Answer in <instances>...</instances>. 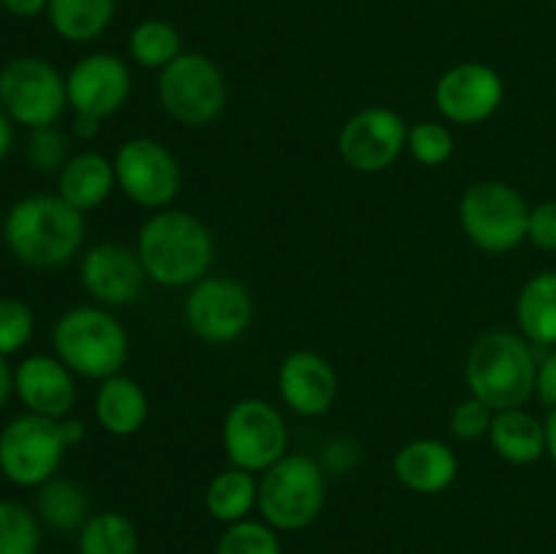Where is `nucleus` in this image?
<instances>
[{
  "mask_svg": "<svg viewBox=\"0 0 556 554\" xmlns=\"http://www.w3.org/2000/svg\"><path fill=\"white\" fill-rule=\"evenodd\" d=\"M52 342L71 373L92 380L119 375L128 362V331L101 307H74L60 315Z\"/></svg>",
  "mask_w": 556,
  "mask_h": 554,
  "instance_id": "nucleus-4",
  "label": "nucleus"
},
{
  "mask_svg": "<svg viewBox=\"0 0 556 554\" xmlns=\"http://www.w3.org/2000/svg\"><path fill=\"white\" fill-rule=\"evenodd\" d=\"M101 119H92V117H76L74 123V134L81 136V139H92V136L98 134V128H101Z\"/></svg>",
  "mask_w": 556,
  "mask_h": 554,
  "instance_id": "nucleus-42",
  "label": "nucleus"
},
{
  "mask_svg": "<svg viewBox=\"0 0 556 554\" xmlns=\"http://www.w3.org/2000/svg\"><path fill=\"white\" fill-rule=\"evenodd\" d=\"M147 272L139 253L125 244H98L81 261V286L96 302L106 307H125L139 299Z\"/></svg>",
  "mask_w": 556,
  "mask_h": 554,
  "instance_id": "nucleus-16",
  "label": "nucleus"
},
{
  "mask_svg": "<svg viewBox=\"0 0 556 554\" xmlns=\"http://www.w3.org/2000/svg\"><path fill=\"white\" fill-rule=\"evenodd\" d=\"M65 449L71 445L63 418L27 413L0 432V473L16 487H43L58 473Z\"/></svg>",
  "mask_w": 556,
  "mask_h": 554,
  "instance_id": "nucleus-8",
  "label": "nucleus"
},
{
  "mask_svg": "<svg viewBox=\"0 0 556 554\" xmlns=\"http://www.w3.org/2000/svg\"><path fill=\"white\" fill-rule=\"evenodd\" d=\"M117 0H49V22L65 41H96L114 20Z\"/></svg>",
  "mask_w": 556,
  "mask_h": 554,
  "instance_id": "nucleus-25",
  "label": "nucleus"
},
{
  "mask_svg": "<svg viewBox=\"0 0 556 554\" xmlns=\"http://www.w3.org/2000/svg\"><path fill=\"white\" fill-rule=\"evenodd\" d=\"M340 155L362 174H380L407 147V125L386 106H369L353 114L340 130Z\"/></svg>",
  "mask_w": 556,
  "mask_h": 554,
  "instance_id": "nucleus-13",
  "label": "nucleus"
},
{
  "mask_svg": "<svg viewBox=\"0 0 556 554\" xmlns=\"http://www.w3.org/2000/svg\"><path fill=\"white\" fill-rule=\"evenodd\" d=\"M465 378L470 396L494 413L521 407L535 394L538 358L530 342L514 331H489L467 353Z\"/></svg>",
  "mask_w": 556,
  "mask_h": 554,
  "instance_id": "nucleus-3",
  "label": "nucleus"
},
{
  "mask_svg": "<svg viewBox=\"0 0 556 554\" xmlns=\"http://www.w3.org/2000/svg\"><path fill=\"white\" fill-rule=\"evenodd\" d=\"M280 396L299 416H324L337 400V375L324 356L296 351L280 364Z\"/></svg>",
  "mask_w": 556,
  "mask_h": 554,
  "instance_id": "nucleus-17",
  "label": "nucleus"
},
{
  "mask_svg": "<svg viewBox=\"0 0 556 554\" xmlns=\"http://www.w3.org/2000/svg\"><path fill=\"white\" fill-rule=\"evenodd\" d=\"M157 98L177 123L190 128L210 125L226 109V76L206 54L182 52L161 71Z\"/></svg>",
  "mask_w": 556,
  "mask_h": 554,
  "instance_id": "nucleus-7",
  "label": "nucleus"
},
{
  "mask_svg": "<svg viewBox=\"0 0 556 554\" xmlns=\"http://www.w3.org/2000/svg\"><path fill=\"white\" fill-rule=\"evenodd\" d=\"M215 554H282V543L266 521L242 519L226 527Z\"/></svg>",
  "mask_w": 556,
  "mask_h": 554,
  "instance_id": "nucleus-30",
  "label": "nucleus"
},
{
  "mask_svg": "<svg viewBox=\"0 0 556 554\" xmlns=\"http://www.w3.org/2000/svg\"><path fill=\"white\" fill-rule=\"evenodd\" d=\"M516 318L527 342L556 345V272H541L521 288Z\"/></svg>",
  "mask_w": 556,
  "mask_h": 554,
  "instance_id": "nucleus-23",
  "label": "nucleus"
},
{
  "mask_svg": "<svg viewBox=\"0 0 556 554\" xmlns=\"http://www.w3.org/2000/svg\"><path fill=\"white\" fill-rule=\"evenodd\" d=\"M36 508L38 516L58 532L81 530L85 521L90 519L87 516L90 503H87L85 489L74 481H65V478H52V481L43 483L36 498Z\"/></svg>",
  "mask_w": 556,
  "mask_h": 554,
  "instance_id": "nucleus-26",
  "label": "nucleus"
},
{
  "mask_svg": "<svg viewBox=\"0 0 556 554\" xmlns=\"http://www.w3.org/2000/svg\"><path fill=\"white\" fill-rule=\"evenodd\" d=\"M407 150L424 166H443L454 155V136L440 123H416L407 128Z\"/></svg>",
  "mask_w": 556,
  "mask_h": 554,
  "instance_id": "nucleus-31",
  "label": "nucleus"
},
{
  "mask_svg": "<svg viewBox=\"0 0 556 554\" xmlns=\"http://www.w3.org/2000/svg\"><path fill=\"white\" fill-rule=\"evenodd\" d=\"M326 503V473L307 454H286L261 476L258 511L277 532L313 525Z\"/></svg>",
  "mask_w": 556,
  "mask_h": 554,
  "instance_id": "nucleus-5",
  "label": "nucleus"
},
{
  "mask_svg": "<svg viewBox=\"0 0 556 554\" xmlns=\"http://www.w3.org/2000/svg\"><path fill=\"white\" fill-rule=\"evenodd\" d=\"M114 174L123 193L147 210H166L179 193L182 172L161 141L130 139L114 155Z\"/></svg>",
  "mask_w": 556,
  "mask_h": 554,
  "instance_id": "nucleus-11",
  "label": "nucleus"
},
{
  "mask_svg": "<svg viewBox=\"0 0 556 554\" xmlns=\"http://www.w3.org/2000/svg\"><path fill=\"white\" fill-rule=\"evenodd\" d=\"M546 454L552 456L554 467H556V407H552L546 416Z\"/></svg>",
  "mask_w": 556,
  "mask_h": 554,
  "instance_id": "nucleus-41",
  "label": "nucleus"
},
{
  "mask_svg": "<svg viewBox=\"0 0 556 554\" xmlns=\"http://www.w3.org/2000/svg\"><path fill=\"white\" fill-rule=\"evenodd\" d=\"M11 389H14V375H11L9 364H5L3 356H0V411H3V405L9 402Z\"/></svg>",
  "mask_w": 556,
  "mask_h": 554,
  "instance_id": "nucleus-40",
  "label": "nucleus"
},
{
  "mask_svg": "<svg viewBox=\"0 0 556 554\" xmlns=\"http://www.w3.org/2000/svg\"><path fill=\"white\" fill-rule=\"evenodd\" d=\"M535 394L546 407H556V348L538 362Z\"/></svg>",
  "mask_w": 556,
  "mask_h": 554,
  "instance_id": "nucleus-37",
  "label": "nucleus"
},
{
  "mask_svg": "<svg viewBox=\"0 0 556 554\" xmlns=\"http://www.w3.org/2000/svg\"><path fill=\"white\" fill-rule=\"evenodd\" d=\"M130 58L141 65V68H157L163 71L172 60L182 54V38H179L177 27L168 25L163 20H144L134 27L128 38Z\"/></svg>",
  "mask_w": 556,
  "mask_h": 554,
  "instance_id": "nucleus-28",
  "label": "nucleus"
},
{
  "mask_svg": "<svg viewBox=\"0 0 556 554\" xmlns=\"http://www.w3.org/2000/svg\"><path fill=\"white\" fill-rule=\"evenodd\" d=\"M79 554H139V532L125 514L103 511L79 530Z\"/></svg>",
  "mask_w": 556,
  "mask_h": 554,
  "instance_id": "nucleus-27",
  "label": "nucleus"
},
{
  "mask_svg": "<svg viewBox=\"0 0 556 554\" xmlns=\"http://www.w3.org/2000/svg\"><path fill=\"white\" fill-rule=\"evenodd\" d=\"M494 421V411L489 405H483L481 400L470 396V400H462L459 405L451 413V432L462 440H478L483 435H489Z\"/></svg>",
  "mask_w": 556,
  "mask_h": 554,
  "instance_id": "nucleus-34",
  "label": "nucleus"
},
{
  "mask_svg": "<svg viewBox=\"0 0 556 554\" xmlns=\"http://www.w3.org/2000/svg\"><path fill=\"white\" fill-rule=\"evenodd\" d=\"M185 320L195 337L226 345L248 331L253 320V297L231 277H204L190 286L185 299Z\"/></svg>",
  "mask_w": 556,
  "mask_h": 554,
  "instance_id": "nucleus-12",
  "label": "nucleus"
},
{
  "mask_svg": "<svg viewBox=\"0 0 556 554\" xmlns=\"http://www.w3.org/2000/svg\"><path fill=\"white\" fill-rule=\"evenodd\" d=\"M11 123H14V119L0 109V161L9 155L11 144H14V128H11Z\"/></svg>",
  "mask_w": 556,
  "mask_h": 554,
  "instance_id": "nucleus-39",
  "label": "nucleus"
},
{
  "mask_svg": "<svg viewBox=\"0 0 556 554\" xmlns=\"http://www.w3.org/2000/svg\"><path fill=\"white\" fill-rule=\"evenodd\" d=\"M114 182H117L114 161H106L98 152H81L60 168L58 196L74 210L87 212L101 206L112 196Z\"/></svg>",
  "mask_w": 556,
  "mask_h": 554,
  "instance_id": "nucleus-21",
  "label": "nucleus"
},
{
  "mask_svg": "<svg viewBox=\"0 0 556 554\" xmlns=\"http://www.w3.org/2000/svg\"><path fill=\"white\" fill-rule=\"evenodd\" d=\"M527 239H530L535 248L556 253V201H543V204L532 206Z\"/></svg>",
  "mask_w": 556,
  "mask_h": 554,
  "instance_id": "nucleus-35",
  "label": "nucleus"
},
{
  "mask_svg": "<svg viewBox=\"0 0 556 554\" xmlns=\"http://www.w3.org/2000/svg\"><path fill=\"white\" fill-rule=\"evenodd\" d=\"M462 228L476 248L486 253H510L527 239L530 206L508 182L483 179L465 190L459 204Z\"/></svg>",
  "mask_w": 556,
  "mask_h": 554,
  "instance_id": "nucleus-6",
  "label": "nucleus"
},
{
  "mask_svg": "<svg viewBox=\"0 0 556 554\" xmlns=\"http://www.w3.org/2000/svg\"><path fill=\"white\" fill-rule=\"evenodd\" d=\"M489 440L510 465H532L546 454V424L521 407H510L494 413Z\"/></svg>",
  "mask_w": 556,
  "mask_h": 554,
  "instance_id": "nucleus-22",
  "label": "nucleus"
},
{
  "mask_svg": "<svg viewBox=\"0 0 556 554\" xmlns=\"http://www.w3.org/2000/svg\"><path fill=\"white\" fill-rule=\"evenodd\" d=\"M14 389L30 413L47 418H65L76 402L71 369L52 356L25 358L14 373Z\"/></svg>",
  "mask_w": 556,
  "mask_h": 554,
  "instance_id": "nucleus-18",
  "label": "nucleus"
},
{
  "mask_svg": "<svg viewBox=\"0 0 556 554\" xmlns=\"http://www.w3.org/2000/svg\"><path fill=\"white\" fill-rule=\"evenodd\" d=\"M27 161L38 172H58L65 163V139L54 125L36 128L27 141Z\"/></svg>",
  "mask_w": 556,
  "mask_h": 554,
  "instance_id": "nucleus-33",
  "label": "nucleus"
},
{
  "mask_svg": "<svg viewBox=\"0 0 556 554\" xmlns=\"http://www.w3.org/2000/svg\"><path fill=\"white\" fill-rule=\"evenodd\" d=\"M68 106L65 79L41 58H14L0 71V109L30 130L47 128Z\"/></svg>",
  "mask_w": 556,
  "mask_h": 554,
  "instance_id": "nucleus-9",
  "label": "nucleus"
},
{
  "mask_svg": "<svg viewBox=\"0 0 556 554\" xmlns=\"http://www.w3.org/2000/svg\"><path fill=\"white\" fill-rule=\"evenodd\" d=\"M320 465L329 467V470H334V473L351 470V467L358 465V445L353 443L351 438L331 440V443L326 445L324 462H320Z\"/></svg>",
  "mask_w": 556,
  "mask_h": 554,
  "instance_id": "nucleus-36",
  "label": "nucleus"
},
{
  "mask_svg": "<svg viewBox=\"0 0 556 554\" xmlns=\"http://www.w3.org/2000/svg\"><path fill=\"white\" fill-rule=\"evenodd\" d=\"M33 335V313L22 299L0 297V356L22 351Z\"/></svg>",
  "mask_w": 556,
  "mask_h": 554,
  "instance_id": "nucleus-32",
  "label": "nucleus"
},
{
  "mask_svg": "<svg viewBox=\"0 0 556 554\" xmlns=\"http://www.w3.org/2000/svg\"><path fill=\"white\" fill-rule=\"evenodd\" d=\"M150 416V402L144 389L128 375H112L101 380L96 394V418L114 438H130L144 427Z\"/></svg>",
  "mask_w": 556,
  "mask_h": 554,
  "instance_id": "nucleus-20",
  "label": "nucleus"
},
{
  "mask_svg": "<svg viewBox=\"0 0 556 554\" xmlns=\"http://www.w3.org/2000/svg\"><path fill=\"white\" fill-rule=\"evenodd\" d=\"M255 505H258V481L253 478V473L228 467L206 483L204 508L215 521L237 525V521L248 519Z\"/></svg>",
  "mask_w": 556,
  "mask_h": 554,
  "instance_id": "nucleus-24",
  "label": "nucleus"
},
{
  "mask_svg": "<svg viewBox=\"0 0 556 554\" xmlns=\"http://www.w3.org/2000/svg\"><path fill=\"white\" fill-rule=\"evenodd\" d=\"M223 449L231 467L266 473L288 449V429L280 411L264 400L237 402L223 421Z\"/></svg>",
  "mask_w": 556,
  "mask_h": 554,
  "instance_id": "nucleus-10",
  "label": "nucleus"
},
{
  "mask_svg": "<svg viewBox=\"0 0 556 554\" xmlns=\"http://www.w3.org/2000/svg\"><path fill=\"white\" fill-rule=\"evenodd\" d=\"M85 212L60 196H30L11 206L5 217V244L27 266L49 269L68 264L85 242Z\"/></svg>",
  "mask_w": 556,
  "mask_h": 554,
  "instance_id": "nucleus-2",
  "label": "nucleus"
},
{
  "mask_svg": "<svg viewBox=\"0 0 556 554\" xmlns=\"http://www.w3.org/2000/svg\"><path fill=\"white\" fill-rule=\"evenodd\" d=\"M65 92H68V106L74 109L76 117L106 119L128 101L130 71L117 54H87L71 68Z\"/></svg>",
  "mask_w": 556,
  "mask_h": 554,
  "instance_id": "nucleus-14",
  "label": "nucleus"
},
{
  "mask_svg": "<svg viewBox=\"0 0 556 554\" xmlns=\"http://www.w3.org/2000/svg\"><path fill=\"white\" fill-rule=\"evenodd\" d=\"M394 473L410 492L440 494L456 481L459 459L443 440H413L394 456Z\"/></svg>",
  "mask_w": 556,
  "mask_h": 554,
  "instance_id": "nucleus-19",
  "label": "nucleus"
},
{
  "mask_svg": "<svg viewBox=\"0 0 556 554\" xmlns=\"http://www.w3.org/2000/svg\"><path fill=\"white\" fill-rule=\"evenodd\" d=\"M136 253L152 282L185 288L206 277L215 259V239L199 217L182 210H161L141 226Z\"/></svg>",
  "mask_w": 556,
  "mask_h": 554,
  "instance_id": "nucleus-1",
  "label": "nucleus"
},
{
  "mask_svg": "<svg viewBox=\"0 0 556 554\" xmlns=\"http://www.w3.org/2000/svg\"><path fill=\"white\" fill-rule=\"evenodd\" d=\"M0 5L14 16H38L49 9V0H0Z\"/></svg>",
  "mask_w": 556,
  "mask_h": 554,
  "instance_id": "nucleus-38",
  "label": "nucleus"
},
{
  "mask_svg": "<svg viewBox=\"0 0 556 554\" xmlns=\"http://www.w3.org/2000/svg\"><path fill=\"white\" fill-rule=\"evenodd\" d=\"M38 519L20 503L0 500V554H38Z\"/></svg>",
  "mask_w": 556,
  "mask_h": 554,
  "instance_id": "nucleus-29",
  "label": "nucleus"
},
{
  "mask_svg": "<svg viewBox=\"0 0 556 554\" xmlns=\"http://www.w3.org/2000/svg\"><path fill=\"white\" fill-rule=\"evenodd\" d=\"M505 96L503 79L492 65L459 63L440 76L434 103L456 125H478L492 117Z\"/></svg>",
  "mask_w": 556,
  "mask_h": 554,
  "instance_id": "nucleus-15",
  "label": "nucleus"
}]
</instances>
